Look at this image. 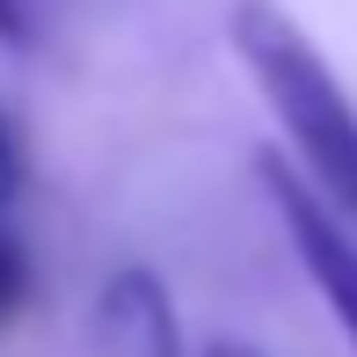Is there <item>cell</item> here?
Returning a JSON list of instances; mask_svg holds the SVG:
<instances>
[{
    "instance_id": "3",
    "label": "cell",
    "mask_w": 357,
    "mask_h": 357,
    "mask_svg": "<svg viewBox=\"0 0 357 357\" xmlns=\"http://www.w3.org/2000/svg\"><path fill=\"white\" fill-rule=\"evenodd\" d=\"M88 357H190L175 328V299L153 270H109L88 306Z\"/></svg>"
},
{
    "instance_id": "5",
    "label": "cell",
    "mask_w": 357,
    "mask_h": 357,
    "mask_svg": "<svg viewBox=\"0 0 357 357\" xmlns=\"http://www.w3.org/2000/svg\"><path fill=\"white\" fill-rule=\"evenodd\" d=\"M15 190H22V146H15L8 117H0V212L15 204Z\"/></svg>"
},
{
    "instance_id": "6",
    "label": "cell",
    "mask_w": 357,
    "mask_h": 357,
    "mask_svg": "<svg viewBox=\"0 0 357 357\" xmlns=\"http://www.w3.org/2000/svg\"><path fill=\"white\" fill-rule=\"evenodd\" d=\"M0 44H8V52L29 44V8H22V0H0Z\"/></svg>"
},
{
    "instance_id": "2",
    "label": "cell",
    "mask_w": 357,
    "mask_h": 357,
    "mask_svg": "<svg viewBox=\"0 0 357 357\" xmlns=\"http://www.w3.org/2000/svg\"><path fill=\"white\" fill-rule=\"evenodd\" d=\"M255 175H263L270 204H278V219H284V234H291L299 270L314 278V291L328 299V314H335V328H343L350 350H357V234L299 183V168H284L278 153L255 160Z\"/></svg>"
},
{
    "instance_id": "1",
    "label": "cell",
    "mask_w": 357,
    "mask_h": 357,
    "mask_svg": "<svg viewBox=\"0 0 357 357\" xmlns=\"http://www.w3.org/2000/svg\"><path fill=\"white\" fill-rule=\"evenodd\" d=\"M234 52H241V66H248V80L263 88L270 117L284 124L291 160H299V183L314 190L335 219L357 226V102L343 95L335 66L270 0H241L234 8Z\"/></svg>"
},
{
    "instance_id": "7",
    "label": "cell",
    "mask_w": 357,
    "mask_h": 357,
    "mask_svg": "<svg viewBox=\"0 0 357 357\" xmlns=\"http://www.w3.org/2000/svg\"><path fill=\"white\" fill-rule=\"evenodd\" d=\"M197 357H263V350H255V343H204Z\"/></svg>"
},
{
    "instance_id": "4",
    "label": "cell",
    "mask_w": 357,
    "mask_h": 357,
    "mask_svg": "<svg viewBox=\"0 0 357 357\" xmlns=\"http://www.w3.org/2000/svg\"><path fill=\"white\" fill-rule=\"evenodd\" d=\"M22 306H29V255H22V241L0 226V328H8Z\"/></svg>"
}]
</instances>
